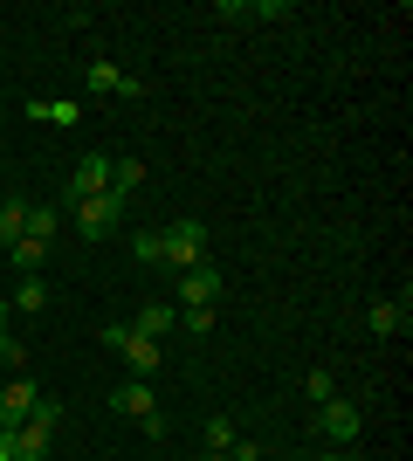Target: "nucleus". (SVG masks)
<instances>
[{
    "label": "nucleus",
    "instance_id": "ddd939ff",
    "mask_svg": "<svg viewBox=\"0 0 413 461\" xmlns=\"http://www.w3.org/2000/svg\"><path fill=\"white\" fill-rule=\"evenodd\" d=\"M28 234V200H0V255H7V241H21Z\"/></svg>",
    "mask_w": 413,
    "mask_h": 461
},
{
    "label": "nucleus",
    "instance_id": "4be33fe9",
    "mask_svg": "<svg viewBox=\"0 0 413 461\" xmlns=\"http://www.w3.org/2000/svg\"><path fill=\"white\" fill-rule=\"evenodd\" d=\"M200 461H235V447H207V455H200Z\"/></svg>",
    "mask_w": 413,
    "mask_h": 461
},
{
    "label": "nucleus",
    "instance_id": "f8f14e48",
    "mask_svg": "<svg viewBox=\"0 0 413 461\" xmlns=\"http://www.w3.org/2000/svg\"><path fill=\"white\" fill-rule=\"evenodd\" d=\"M173 324H179V303H145V310H138V317H131V330H145L152 345H158V338H166V330H173Z\"/></svg>",
    "mask_w": 413,
    "mask_h": 461
},
{
    "label": "nucleus",
    "instance_id": "6ab92c4d",
    "mask_svg": "<svg viewBox=\"0 0 413 461\" xmlns=\"http://www.w3.org/2000/svg\"><path fill=\"white\" fill-rule=\"evenodd\" d=\"M28 117H49V124H76V104H69V96H62V104H28Z\"/></svg>",
    "mask_w": 413,
    "mask_h": 461
},
{
    "label": "nucleus",
    "instance_id": "f257e3e1",
    "mask_svg": "<svg viewBox=\"0 0 413 461\" xmlns=\"http://www.w3.org/2000/svg\"><path fill=\"white\" fill-rule=\"evenodd\" d=\"M56 427H62V406L41 393V406L14 427V434H7V441H14V461H49V447H56Z\"/></svg>",
    "mask_w": 413,
    "mask_h": 461
},
{
    "label": "nucleus",
    "instance_id": "2eb2a0df",
    "mask_svg": "<svg viewBox=\"0 0 413 461\" xmlns=\"http://www.w3.org/2000/svg\"><path fill=\"white\" fill-rule=\"evenodd\" d=\"M138 179H145V166H138L131 152H111V193H118V200L138 186Z\"/></svg>",
    "mask_w": 413,
    "mask_h": 461
},
{
    "label": "nucleus",
    "instance_id": "1a4fd4ad",
    "mask_svg": "<svg viewBox=\"0 0 413 461\" xmlns=\"http://www.w3.org/2000/svg\"><path fill=\"white\" fill-rule=\"evenodd\" d=\"M97 193H111V152L76 158V173H69V200H97Z\"/></svg>",
    "mask_w": 413,
    "mask_h": 461
},
{
    "label": "nucleus",
    "instance_id": "a211bd4d",
    "mask_svg": "<svg viewBox=\"0 0 413 461\" xmlns=\"http://www.w3.org/2000/svg\"><path fill=\"white\" fill-rule=\"evenodd\" d=\"M49 303V283L41 276H21V289H14V310H41Z\"/></svg>",
    "mask_w": 413,
    "mask_h": 461
},
{
    "label": "nucleus",
    "instance_id": "423d86ee",
    "mask_svg": "<svg viewBox=\"0 0 413 461\" xmlns=\"http://www.w3.org/2000/svg\"><path fill=\"white\" fill-rule=\"evenodd\" d=\"M35 406H41V385L28 379V372H14V379L0 385V434H14V427L35 413Z\"/></svg>",
    "mask_w": 413,
    "mask_h": 461
},
{
    "label": "nucleus",
    "instance_id": "393cba45",
    "mask_svg": "<svg viewBox=\"0 0 413 461\" xmlns=\"http://www.w3.org/2000/svg\"><path fill=\"white\" fill-rule=\"evenodd\" d=\"M0 262H7V255H0Z\"/></svg>",
    "mask_w": 413,
    "mask_h": 461
},
{
    "label": "nucleus",
    "instance_id": "7ed1b4c3",
    "mask_svg": "<svg viewBox=\"0 0 413 461\" xmlns=\"http://www.w3.org/2000/svg\"><path fill=\"white\" fill-rule=\"evenodd\" d=\"M103 345H111V351H124L131 379H152V372H158V358H166V351H158L152 338H145V330H131V324H103Z\"/></svg>",
    "mask_w": 413,
    "mask_h": 461
},
{
    "label": "nucleus",
    "instance_id": "b1692460",
    "mask_svg": "<svg viewBox=\"0 0 413 461\" xmlns=\"http://www.w3.org/2000/svg\"><path fill=\"white\" fill-rule=\"evenodd\" d=\"M317 461H352V455H345V447H331V455H317Z\"/></svg>",
    "mask_w": 413,
    "mask_h": 461
},
{
    "label": "nucleus",
    "instance_id": "f03ea898",
    "mask_svg": "<svg viewBox=\"0 0 413 461\" xmlns=\"http://www.w3.org/2000/svg\"><path fill=\"white\" fill-rule=\"evenodd\" d=\"M158 255H166L179 276L200 269V262H207V228H200V221H173V228L158 234Z\"/></svg>",
    "mask_w": 413,
    "mask_h": 461
},
{
    "label": "nucleus",
    "instance_id": "5701e85b",
    "mask_svg": "<svg viewBox=\"0 0 413 461\" xmlns=\"http://www.w3.org/2000/svg\"><path fill=\"white\" fill-rule=\"evenodd\" d=\"M0 461H14V441H7V434H0Z\"/></svg>",
    "mask_w": 413,
    "mask_h": 461
},
{
    "label": "nucleus",
    "instance_id": "412c9836",
    "mask_svg": "<svg viewBox=\"0 0 413 461\" xmlns=\"http://www.w3.org/2000/svg\"><path fill=\"white\" fill-rule=\"evenodd\" d=\"M131 255L138 262H166V255H158V234H131Z\"/></svg>",
    "mask_w": 413,
    "mask_h": 461
},
{
    "label": "nucleus",
    "instance_id": "9b49d317",
    "mask_svg": "<svg viewBox=\"0 0 413 461\" xmlns=\"http://www.w3.org/2000/svg\"><path fill=\"white\" fill-rule=\"evenodd\" d=\"M111 406H118V413H131V420H145V413H158V400H152V385H145V379H124L118 393H111Z\"/></svg>",
    "mask_w": 413,
    "mask_h": 461
},
{
    "label": "nucleus",
    "instance_id": "dca6fc26",
    "mask_svg": "<svg viewBox=\"0 0 413 461\" xmlns=\"http://www.w3.org/2000/svg\"><path fill=\"white\" fill-rule=\"evenodd\" d=\"M28 234H35V241H56V234H62V213L56 207H28Z\"/></svg>",
    "mask_w": 413,
    "mask_h": 461
},
{
    "label": "nucleus",
    "instance_id": "0eeeda50",
    "mask_svg": "<svg viewBox=\"0 0 413 461\" xmlns=\"http://www.w3.org/2000/svg\"><path fill=\"white\" fill-rule=\"evenodd\" d=\"M83 83H90V96H145V83L138 77H124L111 56H97L90 69H83Z\"/></svg>",
    "mask_w": 413,
    "mask_h": 461
},
{
    "label": "nucleus",
    "instance_id": "39448f33",
    "mask_svg": "<svg viewBox=\"0 0 413 461\" xmlns=\"http://www.w3.org/2000/svg\"><path fill=\"white\" fill-rule=\"evenodd\" d=\"M118 221H124V200H118V193L76 200V234H83V241H103V234H118Z\"/></svg>",
    "mask_w": 413,
    "mask_h": 461
},
{
    "label": "nucleus",
    "instance_id": "6e6552de",
    "mask_svg": "<svg viewBox=\"0 0 413 461\" xmlns=\"http://www.w3.org/2000/svg\"><path fill=\"white\" fill-rule=\"evenodd\" d=\"M214 296H220V269L214 262H200V269L179 276V310H214Z\"/></svg>",
    "mask_w": 413,
    "mask_h": 461
},
{
    "label": "nucleus",
    "instance_id": "aec40b11",
    "mask_svg": "<svg viewBox=\"0 0 413 461\" xmlns=\"http://www.w3.org/2000/svg\"><path fill=\"white\" fill-rule=\"evenodd\" d=\"M241 434H235V420H228V413H214V420H207V447H235Z\"/></svg>",
    "mask_w": 413,
    "mask_h": 461
},
{
    "label": "nucleus",
    "instance_id": "f3484780",
    "mask_svg": "<svg viewBox=\"0 0 413 461\" xmlns=\"http://www.w3.org/2000/svg\"><path fill=\"white\" fill-rule=\"evenodd\" d=\"M331 393H337V379H331L324 366H310V372H303V400H317V406H324Z\"/></svg>",
    "mask_w": 413,
    "mask_h": 461
},
{
    "label": "nucleus",
    "instance_id": "20e7f679",
    "mask_svg": "<svg viewBox=\"0 0 413 461\" xmlns=\"http://www.w3.org/2000/svg\"><path fill=\"white\" fill-rule=\"evenodd\" d=\"M317 434H324L331 447H352L358 434H365V413H358V406L345 400V393H331V400L317 406Z\"/></svg>",
    "mask_w": 413,
    "mask_h": 461
},
{
    "label": "nucleus",
    "instance_id": "4468645a",
    "mask_svg": "<svg viewBox=\"0 0 413 461\" xmlns=\"http://www.w3.org/2000/svg\"><path fill=\"white\" fill-rule=\"evenodd\" d=\"M41 255H49V241H35V234H21V241H7V262H14L21 276L41 269Z\"/></svg>",
    "mask_w": 413,
    "mask_h": 461
},
{
    "label": "nucleus",
    "instance_id": "9d476101",
    "mask_svg": "<svg viewBox=\"0 0 413 461\" xmlns=\"http://www.w3.org/2000/svg\"><path fill=\"white\" fill-rule=\"evenodd\" d=\"M407 324H413V303H407V296H400V303L386 296V303L365 310V330H373V338H393V330H407Z\"/></svg>",
    "mask_w": 413,
    "mask_h": 461
}]
</instances>
